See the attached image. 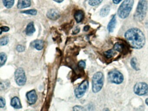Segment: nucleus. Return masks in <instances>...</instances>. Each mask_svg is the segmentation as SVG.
Instances as JSON below:
<instances>
[{"label": "nucleus", "instance_id": "nucleus-24", "mask_svg": "<svg viewBox=\"0 0 148 111\" xmlns=\"http://www.w3.org/2000/svg\"><path fill=\"white\" fill-rule=\"evenodd\" d=\"M21 13L27 14L32 15H36L37 14V10L35 9L29 10L22 11Z\"/></svg>", "mask_w": 148, "mask_h": 111}, {"label": "nucleus", "instance_id": "nucleus-34", "mask_svg": "<svg viewBox=\"0 0 148 111\" xmlns=\"http://www.w3.org/2000/svg\"><path fill=\"white\" fill-rule=\"evenodd\" d=\"M53 1H56V2L58 3H61L62 2H63L64 1V0H53Z\"/></svg>", "mask_w": 148, "mask_h": 111}, {"label": "nucleus", "instance_id": "nucleus-12", "mask_svg": "<svg viewBox=\"0 0 148 111\" xmlns=\"http://www.w3.org/2000/svg\"><path fill=\"white\" fill-rule=\"evenodd\" d=\"M116 15H114L111 19L107 26V29L109 32L111 33L114 31V29L116 27Z\"/></svg>", "mask_w": 148, "mask_h": 111}, {"label": "nucleus", "instance_id": "nucleus-29", "mask_svg": "<svg viewBox=\"0 0 148 111\" xmlns=\"http://www.w3.org/2000/svg\"><path fill=\"white\" fill-rule=\"evenodd\" d=\"M9 28L6 26H3L1 27V34H2V32H6L9 31Z\"/></svg>", "mask_w": 148, "mask_h": 111}, {"label": "nucleus", "instance_id": "nucleus-21", "mask_svg": "<svg viewBox=\"0 0 148 111\" xmlns=\"http://www.w3.org/2000/svg\"><path fill=\"white\" fill-rule=\"evenodd\" d=\"M104 55L105 56L106 58L110 59V58L113 57V56L115 54V53L114 50H112V49H110V50L104 52Z\"/></svg>", "mask_w": 148, "mask_h": 111}, {"label": "nucleus", "instance_id": "nucleus-2", "mask_svg": "<svg viewBox=\"0 0 148 111\" xmlns=\"http://www.w3.org/2000/svg\"><path fill=\"white\" fill-rule=\"evenodd\" d=\"M134 3V0H125L118 10L119 16L122 19L128 17L132 9Z\"/></svg>", "mask_w": 148, "mask_h": 111}, {"label": "nucleus", "instance_id": "nucleus-7", "mask_svg": "<svg viewBox=\"0 0 148 111\" xmlns=\"http://www.w3.org/2000/svg\"><path fill=\"white\" fill-rule=\"evenodd\" d=\"M133 90L134 93L137 95H145L148 93V85L145 82H138L134 86Z\"/></svg>", "mask_w": 148, "mask_h": 111}, {"label": "nucleus", "instance_id": "nucleus-18", "mask_svg": "<svg viewBox=\"0 0 148 111\" xmlns=\"http://www.w3.org/2000/svg\"><path fill=\"white\" fill-rule=\"evenodd\" d=\"M7 60V55L5 53L1 52L0 53V60H1L0 66H1V67H2V66L5 65Z\"/></svg>", "mask_w": 148, "mask_h": 111}, {"label": "nucleus", "instance_id": "nucleus-4", "mask_svg": "<svg viewBox=\"0 0 148 111\" xmlns=\"http://www.w3.org/2000/svg\"><path fill=\"white\" fill-rule=\"evenodd\" d=\"M104 75L101 72L94 74L92 78V90L94 93L98 92L103 85Z\"/></svg>", "mask_w": 148, "mask_h": 111}, {"label": "nucleus", "instance_id": "nucleus-1", "mask_svg": "<svg viewBox=\"0 0 148 111\" xmlns=\"http://www.w3.org/2000/svg\"><path fill=\"white\" fill-rule=\"evenodd\" d=\"M125 37L129 45L132 48L140 49L145 44L144 34L140 29L137 28L128 29L125 34Z\"/></svg>", "mask_w": 148, "mask_h": 111}, {"label": "nucleus", "instance_id": "nucleus-9", "mask_svg": "<svg viewBox=\"0 0 148 111\" xmlns=\"http://www.w3.org/2000/svg\"><path fill=\"white\" fill-rule=\"evenodd\" d=\"M27 101L30 105H33L36 103L38 99V95L35 90L29 91L27 93Z\"/></svg>", "mask_w": 148, "mask_h": 111}, {"label": "nucleus", "instance_id": "nucleus-3", "mask_svg": "<svg viewBox=\"0 0 148 111\" xmlns=\"http://www.w3.org/2000/svg\"><path fill=\"white\" fill-rule=\"evenodd\" d=\"M147 7L146 0H139L134 15L135 20L141 21L144 19L147 12Z\"/></svg>", "mask_w": 148, "mask_h": 111}, {"label": "nucleus", "instance_id": "nucleus-17", "mask_svg": "<svg viewBox=\"0 0 148 111\" xmlns=\"http://www.w3.org/2000/svg\"><path fill=\"white\" fill-rule=\"evenodd\" d=\"M110 10V6L108 5H105L101 9L100 12V15L102 17L106 16L109 14Z\"/></svg>", "mask_w": 148, "mask_h": 111}, {"label": "nucleus", "instance_id": "nucleus-5", "mask_svg": "<svg viewBox=\"0 0 148 111\" xmlns=\"http://www.w3.org/2000/svg\"><path fill=\"white\" fill-rule=\"evenodd\" d=\"M108 79L112 83L119 84L123 82L124 79L123 75L117 70L110 71L108 74Z\"/></svg>", "mask_w": 148, "mask_h": 111}, {"label": "nucleus", "instance_id": "nucleus-25", "mask_svg": "<svg viewBox=\"0 0 148 111\" xmlns=\"http://www.w3.org/2000/svg\"><path fill=\"white\" fill-rule=\"evenodd\" d=\"M103 1V0H89V3L91 6H97L100 4Z\"/></svg>", "mask_w": 148, "mask_h": 111}, {"label": "nucleus", "instance_id": "nucleus-28", "mask_svg": "<svg viewBox=\"0 0 148 111\" xmlns=\"http://www.w3.org/2000/svg\"><path fill=\"white\" fill-rule=\"evenodd\" d=\"M73 110L74 111H84V110H85L83 107L79 106H75L73 108Z\"/></svg>", "mask_w": 148, "mask_h": 111}, {"label": "nucleus", "instance_id": "nucleus-23", "mask_svg": "<svg viewBox=\"0 0 148 111\" xmlns=\"http://www.w3.org/2000/svg\"><path fill=\"white\" fill-rule=\"evenodd\" d=\"M8 42H9V38L7 36L2 37L0 40V44L1 46L7 45Z\"/></svg>", "mask_w": 148, "mask_h": 111}, {"label": "nucleus", "instance_id": "nucleus-11", "mask_svg": "<svg viewBox=\"0 0 148 111\" xmlns=\"http://www.w3.org/2000/svg\"><path fill=\"white\" fill-rule=\"evenodd\" d=\"M31 5L30 0H18L17 8L18 9H24L30 7Z\"/></svg>", "mask_w": 148, "mask_h": 111}, {"label": "nucleus", "instance_id": "nucleus-16", "mask_svg": "<svg viewBox=\"0 0 148 111\" xmlns=\"http://www.w3.org/2000/svg\"><path fill=\"white\" fill-rule=\"evenodd\" d=\"M84 12L81 10H77L74 13V17L77 23H79L83 21L84 18Z\"/></svg>", "mask_w": 148, "mask_h": 111}, {"label": "nucleus", "instance_id": "nucleus-27", "mask_svg": "<svg viewBox=\"0 0 148 111\" xmlns=\"http://www.w3.org/2000/svg\"><path fill=\"white\" fill-rule=\"evenodd\" d=\"M16 49L18 52H23L25 50V47L21 45H18L16 47Z\"/></svg>", "mask_w": 148, "mask_h": 111}, {"label": "nucleus", "instance_id": "nucleus-32", "mask_svg": "<svg viewBox=\"0 0 148 111\" xmlns=\"http://www.w3.org/2000/svg\"><path fill=\"white\" fill-rule=\"evenodd\" d=\"M122 1L123 0H112V1L115 4H118Z\"/></svg>", "mask_w": 148, "mask_h": 111}, {"label": "nucleus", "instance_id": "nucleus-10", "mask_svg": "<svg viewBox=\"0 0 148 111\" xmlns=\"http://www.w3.org/2000/svg\"><path fill=\"white\" fill-rule=\"evenodd\" d=\"M47 17L51 20L55 21L59 18L60 16V14L57 10L52 9L50 10L47 12Z\"/></svg>", "mask_w": 148, "mask_h": 111}, {"label": "nucleus", "instance_id": "nucleus-33", "mask_svg": "<svg viewBox=\"0 0 148 111\" xmlns=\"http://www.w3.org/2000/svg\"><path fill=\"white\" fill-rule=\"evenodd\" d=\"M89 29H90V27L88 26V25H87V26H86L85 27H84V30L85 31H87L89 30Z\"/></svg>", "mask_w": 148, "mask_h": 111}, {"label": "nucleus", "instance_id": "nucleus-15", "mask_svg": "<svg viewBox=\"0 0 148 111\" xmlns=\"http://www.w3.org/2000/svg\"><path fill=\"white\" fill-rule=\"evenodd\" d=\"M35 30L36 29L34 27V23L32 22H30L27 27L25 30L26 34L27 35L31 36L35 32Z\"/></svg>", "mask_w": 148, "mask_h": 111}, {"label": "nucleus", "instance_id": "nucleus-31", "mask_svg": "<svg viewBox=\"0 0 148 111\" xmlns=\"http://www.w3.org/2000/svg\"><path fill=\"white\" fill-rule=\"evenodd\" d=\"M79 30H80V29H79V28L78 27H77L74 29V31H73V34H77L79 32Z\"/></svg>", "mask_w": 148, "mask_h": 111}, {"label": "nucleus", "instance_id": "nucleus-22", "mask_svg": "<svg viewBox=\"0 0 148 111\" xmlns=\"http://www.w3.org/2000/svg\"><path fill=\"white\" fill-rule=\"evenodd\" d=\"M131 65L133 69L136 70H138L139 69L138 68L137 66V60L135 57H133L131 60L130 61Z\"/></svg>", "mask_w": 148, "mask_h": 111}, {"label": "nucleus", "instance_id": "nucleus-6", "mask_svg": "<svg viewBox=\"0 0 148 111\" xmlns=\"http://www.w3.org/2000/svg\"><path fill=\"white\" fill-rule=\"evenodd\" d=\"M15 80L16 83L19 86H23L25 84L27 81L25 70L22 68H18L15 71Z\"/></svg>", "mask_w": 148, "mask_h": 111}, {"label": "nucleus", "instance_id": "nucleus-20", "mask_svg": "<svg viewBox=\"0 0 148 111\" xmlns=\"http://www.w3.org/2000/svg\"><path fill=\"white\" fill-rule=\"evenodd\" d=\"M124 48V47L123 45L119 42H117L114 46V50L119 52H123V51Z\"/></svg>", "mask_w": 148, "mask_h": 111}, {"label": "nucleus", "instance_id": "nucleus-30", "mask_svg": "<svg viewBox=\"0 0 148 111\" xmlns=\"http://www.w3.org/2000/svg\"><path fill=\"white\" fill-rule=\"evenodd\" d=\"M78 66L81 68L84 69L86 67V63L84 61L81 60L78 62Z\"/></svg>", "mask_w": 148, "mask_h": 111}, {"label": "nucleus", "instance_id": "nucleus-14", "mask_svg": "<svg viewBox=\"0 0 148 111\" xmlns=\"http://www.w3.org/2000/svg\"><path fill=\"white\" fill-rule=\"evenodd\" d=\"M44 42L42 40H37L32 43V46L38 50H42L44 47Z\"/></svg>", "mask_w": 148, "mask_h": 111}, {"label": "nucleus", "instance_id": "nucleus-13", "mask_svg": "<svg viewBox=\"0 0 148 111\" xmlns=\"http://www.w3.org/2000/svg\"><path fill=\"white\" fill-rule=\"evenodd\" d=\"M11 105L13 107L16 109H19L22 108L20 100L18 97H14L12 99Z\"/></svg>", "mask_w": 148, "mask_h": 111}, {"label": "nucleus", "instance_id": "nucleus-35", "mask_svg": "<svg viewBox=\"0 0 148 111\" xmlns=\"http://www.w3.org/2000/svg\"><path fill=\"white\" fill-rule=\"evenodd\" d=\"M145 103H146V105H148V99H146L145 101Z\"/></svg>", "mask_w": 148, "mask_h": 111}, {"label": "nucleus", "instance_id": "nucleus-26", "mask_svg": "<svg viewBox=\"0 0 148 111\" xmlns=\"http://www.w3.org/2000/svg\"><path fill=\"white\" fill-rule=\"evenodd\" d=\"M6 105V101L5 99L2 97H0V108H3L5 107Z\"/></svg>", "mask_w": 148, "mask_h": 111}, {"label": "nucleus", "instance_id": "nucleus-8", "mask_svg": "<svg viewBox=\"0 0 148 111\" xmlns=\"http://www.w3.org/2000/svg\"><path fill=\"white\" fill-rule=\"evenodd\" d=\"M88 87H89V82L87 80H85L77 88H76L74 91L76 98L77 99L82 98L87 91Z\"/></svg>", "mask_w": 148, "mask_h": 111}, {"label": "nucleus", "instance_id": "nucleus-19", "mask_svg": "<svg viewBox=\"0 0 148 111\" xmlns=\"http://www.w3.org/2000/svg\"><path fill=\"white\" fill-rule=\"evenodd\" d=\"M4 6L7 8H11L13 6L14 0H3Z\"/></svg>", "mask_w": 148, "mask_h": 111}]
</instances>
